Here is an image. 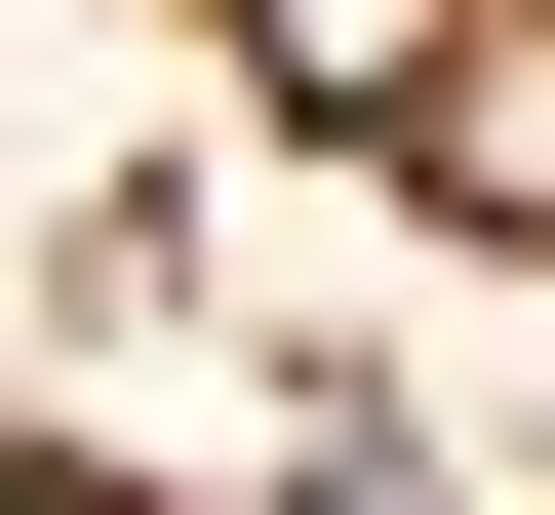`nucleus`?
Returning <instances> with one entry per match:
<instances>
[{"label": "nucleus", "instance_id": "nucleus-1", "mask_svg": "<svg viewBox=\"0 0 555 515\" xmlns=\"http://www.w3.org/2000/svg\"><path fill=\"white\" fill-rule=\"evenodd\" d=\"M397 159H437L476 239H555V0H476V40H437V119H397Z\"/></svg>", "mask_w": 555, "mask_h": 515}, {"label": "nucleus", "instance_id": "nucleus-2", "mask_svg": "<svg viewBox=\"0 0 555 515\" xmlns=\"http://www.w3.org/2000/svg\"><path fill=\"white\" fill-rule=\"evenodd\" d=\"M437 40H476V0H238V80H278V119H358V159L437 119Z\"/></svg>", "mask_w": 555, "mask_h": 515}]
</instances>
